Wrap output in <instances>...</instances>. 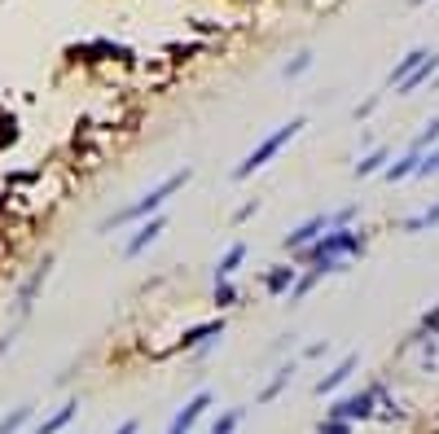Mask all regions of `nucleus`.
I'll return each instance as SVG.
<instances>
[{"label":"nucleus","mask_w":439,"mask_h":434,"mask_svg":"<svg viewBox=\"0 0 439 434\" xmlns=\"http://www.w3.org/2000/svg\"><path fill=\"white\" fill-rule=\"evenodd\" d=\"M189 180H193V172H189V167H185V172H172L167 180H158V185H154L150 193H141V197H137L132 206L115 211V215H110V220H106L102 228H123V224H137V220H145V215H158V206L167 202V197H172L176 189H185Z\"/></svg>","instance_id":"nucleus-1"},{"label":"nucleus","mask_w":439,"mask_h":434,"mask_svg":"<svg viewBox=\"0 0 439 434\" xmlns=\"http://www.w3.org/2000/svg\"><path fill=\"white\" fill-rule=\"evenodd\" d=\"M361 250H365V232H356L351 224H343V228H325L316 241H307L303 259H312V263H343L351 255H361Z\"/></svg>","instance_id":"nucleus-2"},{"label":"nucleus","mask_w":439,"mask_h":434,"mask_svg":"<svg viewBox=\"0 0 439 434\" xmlns=\"http://www.w3.org/2000/svg\"><path fill=\"white\" fill-rule=\"evenodd\" d=\"M303 127H307V119H303V114H299V119H290V123H281L277 132H272V136H264V141H259L246 158H242V162L233 167V180H246V176H255L259 167H264L268 158H277V154H281V145H286V141H295Z\"/></svg>","instance_id":"nucleus-3"},{"label":"nucleus","mask_w":439,"mask_h":434,"mask_svg":"<svg viewBox=\"0 0 439 434\" xmlns=\"http://www.w3.org/2000/svg\"><path fill=\"white\" fill-rule=\"evenodd\" d=\"M373 404H378V395H373V391L343 395L338 404L325 408V416H330V421H369V416H373Z\"/></svg>","instance_id":"nucleus-4"},{"label":"nucleus","mask_w":439,"mask_h":434,"mask_svg":"<svg viewBox=\"0 0 439 434\" xmlns=\"http://www.w3.org/2000/svg\"><path fill=\"white\" fill-rule=\"evenodd\" d=\"M211 404H216V395H211V391H198V395H193V399H189V404H185L181 412H176V421L167 426V434H189L193 426L202 421V412H207Z\"/></svg>","instance_id":"nucleus-5"},{"label":"nucleus","mask_w":439,"mask_h":434,"mask_svg":"<svg viewBox=\"0 0 439 434\" xmlns=\"http://www.w3.org/2000/svg\"><path fill=\"white\" fill-rule=\"evenodd\" d=\"M435 71H439V53H426V57H421V62L413 66V71H409V75H404V79L396 83V92H400V97H409V92H417V88H421V83H431V79H435Z\"/></svg>","instance_id":"nucleus-6"},{"label":"nucleus","mask_w":439,"mask_h":434,"mask_svg":"<svg viewBox=\"0 0 439 434\" xmlns=\"http://www.w3.org/2000/svg\"><path fill=\"white\" fill-rule=\"evenodd\" d=\"M162 228H167V220H162V215H145V224L137 228V237L123 246V255H127V259H137L145 246H154V241H158V232H162Z\"/></svg>","instance_id":"nucleus-7"},{"label":"nucleus","mask_w":439,"mask_h":434,"mask_svg":"<svg viewBox=\"0 0 439 434\" xmlns=\"http://www.w3.org/2000/svg\"><path fill=\"white\" fill-rule=\"evenodd\" d=\"M356 364H361V356H343L330 373H325V377L316 382V395H334V391H338V386H343V382L356 373Z\"/></svg>","instance_id":"nucleus-8"},{"label":"nucleus","mask_w":439,"mask_h":434,"mask_svg":"<svg viewBox=\"0 0 439 434\" xmlns=\"http://www.w3.org/2000/svg\"><path fill=\"white\" fill-rule=\"evenodd\" d=\"M325 228H330V215H312V220H303V224L286 237V250H303L307 241H316Z\"/></svg>","instance_id":"nucleus-9"},{"label":"nucleus","mask_w":439,"mask_h":434,"mask_svg":"<svg viewBox=\"0 0 439 434\" xmlns=\"http://www.w3.org/2000/svg\"><path fill=\"white\" fill-rule=\"evenodd\" d=\"M75 412H79V404H75V399H67V404H62L53 416H48V421H40V426H36V434H62V430H67V426L75 421Z\"/></svg>","instance_id":"nucleus-10"},{"label":"nucleus","mask_w":439,"mask_h":434,"mask_svg":"<svg viewBox=\"0 0 439 434\" xmlns=\"http://www.w3.org/2000/svg\"><path fill=\"white\" fill-rule=\"evenodd\" d=\"M220 333H224V321H207V325L189 329L185 338H181V351H193V346H202L207 338H220Z\"/></svg>","instance_id":"nucleus-11"},{"label":"nucleus","mask_w":439,"mask_h":434,"mask_svg":"<svg viewBox=\"0 0 439 434\" xmlns=\"http://www.w3.org/2000/svg\"><path fill=\"white\" fill-rule=\"evenodd\" d=\"M290 377H295V364H281V369H277V377H272L268 386L255 395V404H272V399H277V395L286 391V382H290Z\"/></svg>","instance_id":"nucleus-12"},{"label":"nucleus","mask_w":439,"mask_h":434,"mask_svg":"<svg viewBox=\"0 0 439 434\" xmlns=\"http://www.w3.org/2000/svg\"><path fill=\"white\" fill-rule=\"evenodd\" d=\"M417 162H421V149L409 145V154H404L400 162H391V167H382V172H386V180H409L417 172Z\"/></svg>","instance_id":"nucleus-13"},{"label":"nucleus","mask_w":439,"mask_h":434,"mask_svg":"<svg viewBox=\"0 0 439 434\" xmlns=\"http://www.w3.org/2000/svg\"><path fill=\"white\" fill-rule=\"evenodd\" d=\"M242 259H246V241H233L229 250H224V259L216 263V281H220V276H233Z\"/></svg>","instance_id":"nucleus-14"},{"label":"nucleus","mask_w":439,"mask_h":434,"mask_svg":"<svg viewBox=\"0 0 439 434\" xmlns=\"http://www.w3.org/2000/svg\"><path fill=\"white\" fill-rule=\"evenodd\" d=\"M295 276H299V268H272V272L264 276V290H268V294H286L290 286H295Z\"/></svg>","instance_id":"nucleus-15"},{"label":"nucleus","mask_w":439,"mask_h":434,"mask_svg":"<svg viewBox=\"0 0 439 434\" xmlns=\"http://www.w3.org/2000/svg\"><path fill=\"white\" fill-rule=\"evenodd\" d=\"M44 276H48V263H40V268H36V276H31L27 286L18 290V312H31V303H36V290L44 286Z\"/></svg>","instance_id":"nucleus-16"},{"label":"nucleus","mask_w":439,"mask_h":434,"mask_svg":"<svg viewBox=\"0 0 439 434\" xmlns=\"http://www.w3.org/2000/svg\"><path fill=\"white\" fill-rule=\"evenodd\" d=\"M31 412H36V404H22V408H13L9 416H0V434H18L31 421Z\"/></svg>","instance_id":"nucleus-17"},{"label":"nucleus","mask_w":439,"mask_h":434,"mask_svg":"<svg viewBox=\"0 0 439 434\" xmlns=\"http://www.w3.org/2000/svg\"><path fill=\"white\" fill-rule=\"evenodd\" d=\"M426 53H431V48H413V53H404V57L396 62V71H391V75H386V83H391V88H396V83H400L404 75H409V71H413V66H417L421 57H426Z\"/></svg>","instance_id":"nucleus-18"},{"label":"nucleus","mask_w":439,"mask_h":434,"mask_svg":"<svg viewBox=\"0 0 439 434\" xmlns=\"http://www.w3.org/2000/svg\"><path fill=\"white\" fill-rule=\"evenodd\" d=\"M421 228H439V202L426 206L421 215H409V220H404V232H421Z\"/></svg>","instance_id":"nucleus-19"},{"label":"nucleus","mask_w":439,"mask_h":434,"mask_svg":"<svg viewBox=\"0 0 439 434\" xmlns=\"http://www.w3.org/2000/svg\"><path fill=\"white\" fill-rule=\"evenodd\" d=\"M242 416H246V408H229V412H224V416H220V421L211 426L207 434H233V430L242 426Z\"/></svg>","instance_id":"nucleus-20"},{"label":"nucleus","mask_w":439,"mask_h":434,"mask_svg":"<svg viewBox=\"0 0 439 434\" xmlns=\"http://www.w3.org/2000/svg\"><path fill=\"white\" fill-rule=\"evenodd\" d=\"M382 162H386V149H373V154H365L361 162H356V176H373V172H382Z\"/></svg>","instance_id":"nucleus-21"},{"label":"nucleus","mask_w":439,"mask_h":434,"mask_svg":"<svg viewBox=\"0 0 439 434\" xmlns=\"http://www.w3.org/2000/svg\"><path fill=\"white\" fill-rule=\"evenodd\" d=\"M439 141V114H435V119L426 123V127H421L417 132V141H413V149H421V154H426V145H435Z\"/></svg>","instance_id":"nucleus-22"},{"label":"nucleus","mask_w":439,"mask_h":434,"mask_svg":"<svg viewBox=\"0 0 439 434\" xmlns=\"http://www.w3.org/2000/svg\"><path fill=\"white\" fill-rule=\"evenodd\" d=\"M413 176H439V149L421 154V162H417V172H413Z\"/></svg>","instance_id":"nucleus-23"},{"label":"nucleus","mask_w":439,"mask_h":434,"mask_svg":"<svg viewBox=\"0 0 439 434\" xmlns=\"http://www.w3.org/2000/svg\"><path fill=\"white\" fill-rule=\"evenodd\" d=\"M233 298H237V290L229 286V276H220V281H216V303H220V307H229Z\"/></svg>","instance_id":"nucleus-24"},{"label":"nucleus","mask_w":439,"mask_h":434,"mask_svg":"<svg viewBox=\"0 0 439 434\" xmlns=\"http://www.w3.org/2000/svg\"><path fill=\"white\" fill-rule=\"evenodd\" d=\"M307 66H312V53H299L295 62H290V66H286V79H295V75H303V71H307Z\"/></svg>","instance_id":"nucleus-25"},{"label":"nucleus","mask_w":439,"mask_h":434,"mask_svg":"<svg viewBox=\"0 0 439 434\" xmlns=\"http://www.w3.org/2000/svg\"><path fill=\"white\" fill-rule=\"evenodd\" d=\"M426 333H439V312H435V316H426V321H421V329L413 333L409 342H421V338H426Z\"/></svg>","instance_id":"nucleus-26"},{"label":"nucleus","mask_w":439,"mask_h":434,"mask_svg":"<svg viewBox=\"0 0 439 434\" xmlns=\"http://www.w3.org/2000/svg\"><path fill=\"white\" fill-rule=\"evenodd\" d=\"M316 434H351V421H325Z\"/></svg>","instance_id":"nucleus-27"},{"label":"nucleus","mask_w":439,"mask_h":434,"mask_svg":"<svg viewBox=\"0 0 439 434\" xmlns=\"http://www.w3.org/2000/svg\"><path fill=\"white\" fill-rule=\"evenodd\" d=\"M115 434H141V421H137V416H127V421H123Z\"/></svg>","instance_id":"nucleus-28"},{"label":"nucleus","mask_w":439,"mask_h":434,"mask_svg":"<svg viewBox=\"0 0 439 434\" xmlns=\"http://www.w3.org/2000/svg\"><path fill=\"white\" fill-rule=\"evenodd\" d=\"M431 83H439V71H435V79H431Z\"/></svg>","instance_id":"nucleus-29"},{"label":"nucleus","mask_w":439,"mask_h":434,"mask_svg":"<svg viewBox=\"0 0 439 434\" xmlns=\"http://www.w3.org/2000/svg\"><path fill=\"white\" fill-rule=\"evenodd\" d=\"M413 5H426V0H413Z\"/></svg>","instance_id":"nucleus-30"}]
</instances>
